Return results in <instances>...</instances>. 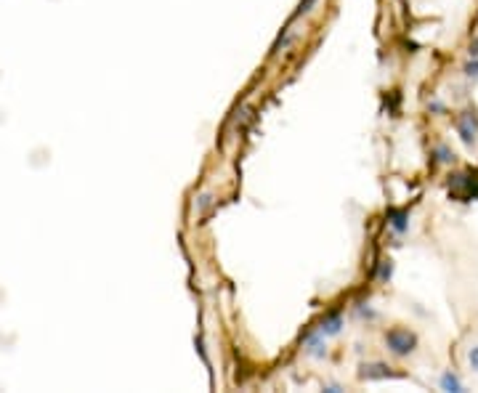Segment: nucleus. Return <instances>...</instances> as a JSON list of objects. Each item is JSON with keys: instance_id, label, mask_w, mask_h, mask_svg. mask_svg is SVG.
Masks as SVG:
<instances>
[{"instance_id": "obj_1", "label": "nucleus", "mask_w": 478, "mask_h": 393, "mask_svg": "<svg viewBox=\"0 0 478 393\" xmlns=\"http://www.w3.org/2000/svg\"><path fill=\"white\" fill-rule=\"evenodd\" d=\"M449 196L457 202H473L478 199V170L455 173L449 178Z\"/></svg>"}, {"instance_id": "obj_2", "label": "nucleus", "mask_w": 478, "mask_h": 393, "mask_svg": "<svg viewBox=\"0 0 478 393\" xmlns=\"http://www.w3.org/2000/svg\"><path fill=\"white\" fill-rule=\"evenodd\" d=\"M385 346L391 348V354L396 356H409L415 348H418V337L409 333V330H391V333H385Z\"/></svg>"}, {"instance_id": "obj_3", "label": "nucleus", "mask_w": 478, "mask_h": 393, "mask_svg": "<svg viewBox=\"0 0 478 393\" xmlns=\"http://www.w3.org/2000/svg\"><path fill=\"white\" fill-rule=\"evenodd\" d=\"M457 133L459 138L468 144V146H473L478 138V115L476 109H465L462 115L457 117Z\"/></svg>"}, {"instance_id": "obj_4", "label": "nucleus", "mask_w": 478, "mask_h": 393, "mask_svg": "<svg viewBox=\"0 0 478 393\" xmlns=\"http://www.w3.org/2000/svg\"><path fill=\"white\" fill-rule=\"evenodd\" d=\"M391 367H385V364H364L361 367V377L364 380H383V377H391Z\"/></svg>"}, {"instance_id": "obj_5", "label": "nucleus", "mask_w": 478, "mask_h": 393, "mask_svg": "<svg viewBox=\"0 0 478 393\" xmlns=\"http://www.w3.org/2000/svg\"><path fill=\"white\" fill-rule=\"evenodd\" d=\"M388 221H391V226L396 229L398 234H404L407 226H409V213H407V210H391V213H388Z\"/></svg>"}, {"instance_id": "obj_6", "label": "nucleus", "mask_w": 478, "mask_h": 393, "mask_svg": "<svg viewBox=\"0 0 478 393\" xmlns=\"http://www.w3.org/2000/svg\"><path fill=\"white\" fill-rule=\"evenodd\" d=\"M438 385L444 388V391H465L462 388V383H459V377L457 374H452V372H446V374H441V380H438Z\"/></svg>"}, {"instance_id": "obj_7", "label": "nucleus", "mask_w": 478, "mask_h": 393, "mask_svg": "<svg viewBox=\"0 0 478 393\" xmlns=\"http://www.w3.org/2000/svg\"><path fill=\"white\" fill-rule=\"evenodd\" d=\"M462 72H465V78L468 80H478V56H470V61L465 64Z\"/></svg>"}, {"instance_id": "obj_8", "label": "nucleus", "mask_w": 478, "mask_h": 393, "mask_svg": "<svg viewBox=\"0 0 478 393\" xmlns=\"http://www.w3.org/2000/svg\"><path fill=\"white\" fill-rule=\"evenodd\" d=\"M338 330H340V316L335 314L324 327H321V333H327V335H338Z\"/></svg>"}, {"instance_id": "obj_9", "label": "nucleus", "mask_w": 478, "mask_h": 393, "mask_svg": "<svg viewBox=\"0 0 478 393\" xmlns=\"http://www.w3.org/2000/svg\"><path fill=\"white\" fill-rule=\"evenodd\" d=\"M314 3H317V0H300L298 11H295V19H298V16H303V14H308V11H311V5H314Z\"/></svg>"}, {"instance_id": "obj_10", "label": "nucleus", "mask_w": 478, "mask_h": 393, "mask_svg": "<svg viewBox=\"0 0 478 393\" xmlns=\"http://www.w3.org/2000/svg\"><path fill=\"white\" fill-rule=\"evenodd\" d=\"M468 361H470V370L478 372V346H473V348L468 351Z\"/></svg>"}, {"instance_id": "obj_11", "label": "nucleus", "mask_w": 478, "mask_h": 393, "mask_svg": "<svg viewBox=\"0 0 478 393\" xmlns=\"http://www.w3.org/2000/svg\"><path fill=\"white\" fill-rule=\"evenodd\" d=\"M438 162H452V152L446 149V146H438Z\"/></svg>"}, {"instance_id": "obj_12", "label": "nucleus", "mask_w": 478, "mask_h": 393, "mask_svg": "<svg viewBox=\"0 0 478 393\" xmlns=\"http://www.w3.org/2000/svg\"><path fill=\"white\" fill-rule=\"evenodd\" d=\"M394 271V266H391V260H383V269H380V279H388Z\"/></svg>"}, {"instance_id": "obj_13", "label": "nucleus", "mask_w": 478, "mask_h": 393, "mask_svg": "<svg viewBox=\"0 0 478 393\" xmlns=\"http://www.w3.org/2000/svg\"><path fill=\"white\" fill-rule=\"evenodd\" d=\"M468 54H470V56H478V38L470 43V51H468Z\"/></svg>"}]
</instances>
